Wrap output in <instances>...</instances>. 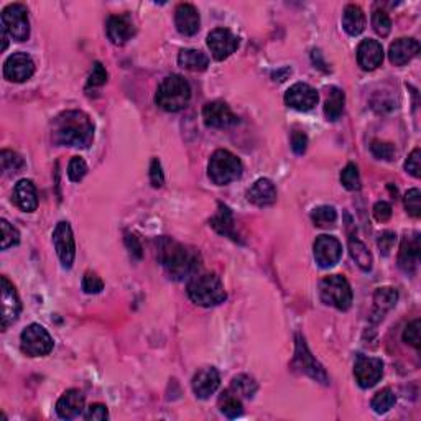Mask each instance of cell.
<instances>
[{
	"instance_id": "1",
	"label": "cell",
	"mask_w": 421,
	"mask_h": 421,
	"mask_svg": "<svg viewBox=\"0 0 421 421\" xmlns=\"http://www.w3.org/2000/svg\"><path fill=\"white\" fill-rule=\"evenodd\" d=\"M53 143L58 147L87 148L94 138V124L82 111H66L53 120Z\"/></svg>"
},
{
	"instance_id": "2",
	"label": "cell",
	"mask_w": 421,
	"mask_h": 421,
	"mask_svg": "<svg viewBox=\"0 0 421 421\" xmlns=\"http://www.w3.org/2000/svg\"><path fill=\"white\" fill-rule=\"evenodd\" d=\"M158 260L173 280H183L186 276L196 275L199 267V256L196 250L184 247L183 244L170 237H161L158 240Z\"/></svg>"
},
{
	"instance_id": "3",
	"label": "cell",
	"mask_w": 421,
	"mask_h": 421,
	"mask_svg": "<svg viewBox=\"0 0 421 421\" xmlns=\"http://www.w3.org/2000/svg\"><path fill=\"white\" fill-rule=\"evenodd\" d=\"M188 296L196 305L210 308L226 301L227 293L216 274H196L188 283Z\"/></svg>"
},
{
	"instance_id": "4",
	"label": "cell",
	"mask_w": 421,
	"mask_h": 421,
	"mask_svg": "<svg viewBox=\"0 0 421 421\" xmlns=\"http://www.w3.org/2000/svg\"><path fill=\"white\" fill-rule=\"evenodd\" d=\"M191 99V86L179 74L166 76L156 89L155 102L166 112H178L188 105Z\"/></svg>"
},
{
	"instance_id": "5",
	"label": "cell",
	"mask_w": 421,
	"mask_h": 421,
	"mask_svg": "<svg viewBox=\"0 0 421 421\" xmlns=\"http://www.w3.org/2000/svg\"><path fill=\"white\" fill-rule=\"evenodd\" d=\"M242 161L229 150H217L209 160L208 173L210 181L217 186H226L242 177Z\"/></svg>"
},
{
	"instance_id": "6",
	"label": "cell",
	"mask_w": 421,
	"mask_h": 421,
	"mask_svg": "<svg viewBox=\"0 0 421 421\" xmlns=\"http://www.w3.org/2000/svg\"><path fill=\"white\" fill-rule=\"evenodd\" d=\"M319 296L324 305L334 306L339 311H348L352 306V288L342 275L326 276L319 285Z\"/></svg>"
},
{
	"instance_id": "7",
	"label": "cell",
	"mask_w": 421,
	"mask_h": 421,
	"mask_svg": "<svg viewBox=\"0 0 421 421\" xmlns=\"http://www.w3.org/2000/svg\"><path fill=\"white\" fill-rule=\"evenodd\" d=\"M2 30L17 42H25L30 37L28 8L24 3H10L2 12Z\"/></svg>"
},
{
	"instance_id": "8",
	"label": "cell",
	"mask_w": 421,
	"mask_h": 421,
	"mask_svg": "<svg viewBox=\"0 0 421 421\" xmlns=\"http://www.w3.org/2000/svg\"><path fill=\"white\" fill-rule=\"evenodd\" d=\"M21 352L30 357H42L53 350V339L50 332L39 324H30L24 329L20 336Z\"/></svg>"
},
{
	"instance_id": "9",
	"label": "cell",
	"mask_w": 421,
	"mask_h": 421,
	"mask_svg": "<svg viewBox=\"0 0 421 421\" xmlns=\"http://www.w3.org/2000/svg\"><path fill=\"white\" fill-rule=\"evenodd\" d=\"M293 367L298 368V370L303 372V374L310 375L311 379H314L316 382H321L324 385L329 384L326 370H324L321 364L313 357V354L310 352L305 339H303L300 334L296 336V350H295V359H293Z\"/></svg>"
},
{
	"instance_id": "10",
	"label": "cell",
	"mask_w": 421,
	"mask_h": 421,
	"mask_svg": "<svg viewBox=\"0 0 421 421\" xmlns=\"http://www.w3.org/2000/svg\"><path fill=\"white\" fill-rule=\"evenodd\" d=\"M53 245H55L56 253H58L60 262L63 263L64 269H71L74 257H76V244H74L73 229L69 222L61 221L56 224L53 231Z\"/></svg>"
},
{
	"instance_id": "11",
	"label": "cell",
	"mask_w": 421,
	"mask_h": 421,
	"mask_svg": "<svg viewBox=\"0 0 421 421\" xmlns=\"http://www.w3.org/2000/svg\"><path fill=\"white\" fill-rule=\"evenodd\" d=\"M384 375V362L377 357L359 355L354 364V377L362 388H370Z\"/></svg>"
},
{
	"instance_id": "12",
	"label": "cell",
	"mask_w": 421,
	"mask_h": 421,
	"mask_svg": "<svg viewBox=\"0 0 421 421\" xmlns=\"http://www.w3.org/2000/svg\"><path fill=\"white\" fill-rule=\"evenodd\" d=\"M314 260L321 269H331L342 257V245L336 237L319 235L314 240Z\"/></svg>"
},
{
	"instance_id": "13",
	"label": "cell",
	"mask_w": 421,
	"mask_h": 421,
	"mask_svg": "<svg viewBox=\"0 0 421 421\" xmlns=\"http://www.w3.org/2000/svg\"><path fill=\"white\" fill-rule=\"evenodd\" d=\"M203 118L204 124L210 129H229V127L239 124V117L222 100H213V102L206 104L203 109Z\"/></svg>"
},
{
	"instance_id": "14",
	"label": "cell",
	"mask_w": 421,
	"mask_h": 421,
	"mask_svg": "<svg viewBox=\"0 0 421 421\" xmlns=\"http://www.w3.org/2000/svg\"><path fill=\"white\" fill-rule=\"evenodd\" d=\"M319 100V94L314 87H311L306 82H296L293 84L285 94V102L288 107L295 109V111L306 112L311 111Z\"/></svg>"
},
{
	"instance_id": "15",
	"label": "cell",
	"mask_w": 421,
	"mask_h": 421,
	"mask_svg": "<svg viewBox=\"0 0 421 421\" xmlns=\"http://www.w3.org/2000/svg\"><path fill=\"white\" fill-rule=\"evenodd\" d=\"M208 46L214 60L224 61L239 48V38L231 30L216 28L208 35Z\"/></svg>"
},
{
	"instance_id": "16",
	"label": "cell",
	"mask_w": 421,
	"mask_h": 421,
	"mask_svg": "<svg viewBox=\"0 0 421 421\" xmlns=\"http://www.w3.org/2000/svg\"><path fill=\"white\" fill-rule=\"evenodd\" d=\"M35 73V63L26 53H13L3 63V76L7 81L24 82Z\"/></svg>"
},
{
	"instance_id": "17",
	"label": "cell",
	"mask_w": 421,
	"mask_h": 421,
	"mask_svg": "<svg viewBox=\"0 0 421 421\" xmlns=\"http://www.w3.org/2000/svg\"><path fill=\"white\" fill-rule=\"evenodd\" d=\"M21 305L17 295V289L7 276H2V329L6 331L8 326L19 319Z\"/></svg>"
},
{
	"instance_id": "18",
	"label": "cell",
	"mask_w": 421,
	"mask_h": 421,
	"mask_svg": "<svg viewBox=\"0 0 421 421\" xmlns=\"http://www.w3.org/2000/svg\"><path fill=\"white\" fill-rule=\"evenodd\" d=\"M219 385H221V375H219L217 368L214 367L201 368L192 377V392L197 398H203V400L216 393Z\"/></svg>"
},
{
	"instance_id": "19",
	"label": "cell",
	"mask_w": 421,
	"mask_h": 421,
	"mask_svg": "<svg viewBox=\"0 0 421 421\" xmlns=\"http://www.w3.org/2000/svg\"><path fill=\"white\" fill-rule=\"evenodd\" d=\"M421 256V244H420V234H413L410 237H405L400 245V253H398V265L405 274H415L418 269Z\"/></svg>"
},
{
	"instance_id": "20",
	"label": "cell",
	"mask_w": 421,
	"mask_h": 421,
	"mask_svg": "<svg viewBox=\"0 0 421 421\" xmlns=\"http://www.w3.org/2000/svg\"><path fill=\"white\" fill-rule=\"evenodd\" d=\"M359 66L366 71H374L384 61V48L377 39H362L357 46Z\"/></svg>"
},
{
	"instance_id": "21",
	"label": "cell",
	"mask_w": 421,
	"mask_h": 421,
	"mask_svg": "<svg viewBox=\"0 0 421 421\" xmlns=\"http://www.w3.org/2000/svg\"><path fill=\"white\" fill-rule=\"evenodd\" d=\"M174 25L177 30L184 37H192L197 33L201 25L199 12L191 3H179L174 10Z\"/></svg>"
},
{
	"instance_id": "22",
	"label": "cell",
	"mask_w": 421,
	"mask_h": 421,
	"mask_svg": "<svg viewBox=\"0 0 421 421\" xmlns=\"http://www.w3.org/2000/svg\"><path fill=\"white\" fill-rule=\"evenodd\" d=\"M84 410V395L81 390H66L56 403V413L63 420H73Z\"/></svg>"
},
{
	"instance_id": "23",
	"label": "cell",
	"mask_w": 421,
	"mask_h": 421,
	"mask_svg": "<svg viewBox=\"0 0 421 421\" xmlns=\"http://www.w3.org/2000/svg\"><path fill=\"white\" fill-rule=\"evenodd\" d=\"M420 53V43L415 38H398L390 45L388 58L395 66H403Z\"/></svg>"
},
{
	"instance_id": "24",
	"label": "cell",
	"mask_w": 421,
	"mask_h": 421,
	"mask_svg": "<svg viewBox=\"0 0 421 421\" xmlns=\"http://www.w3.org/2000/svg\"><path fill=\"white\" fill-rule=\"evenodd\" d=\"M107 37L114 45H125L134 37L135 28L127 15H112L107 20Z\"/></svg>"
},
{
	"instance_id": "25",
	"label": "cell",
	"mask_w": 421,
	"mask_h": 421,
	"mask_svg": "<svg viewBox=\"0 0 421 421\" xmlns=\"http://www.w3.org/2000/svg\"><path fill=\"white\" fill-rule=\"evenodd\" d=\"M247 199L258 208H267L276 201V188L269 178H260L247 191Z\"/></svg>"
},
{
	"instance_id": "26",
	"label": "cell",
	"mask_w": 421,
	"mask_h": 421,
	"mask_svg": "<svg viewBox=\"0 0 421 421\" xmlns=\"http://www.w3.org/2000/svg\"><path fill=\"white\" fill-rule=\"evenodd\" d=\"M13 201L25 213H33L38 208V196L35 184L30 179H20L13 190Z\"/></svg>"
},
{
	"instance_id": "27",
	"label": "cell",
	"mask_w": 421,
	"mask_h": 421,
	"mask_svg": "<svg viewBox=\"0 0 421 421\" xmlns=\"http://www.w3.org/2000/svg\"><path fill=\"white\" fill-rule=\"evenodd\" d=\"M342 26L350 37H357L366 30V13L359 6L350 3L342 13Z\"/></svg>"
},
{
	"instance_id": "28",
	"label": "cell",
	"mask_w": 421,
	"mask_h": 421,
	"mask_svg": "<svg viewBox=\"0 0 421 421\" xmlns=\"http://www.w3.org/2000/svg\"><path fill=\"white\" fill-rule=\"evenodd\" d=\"M209 222L214 227V231L219 232L221 235L231 237L232 240H239L234 226V216H232V210L226 204H219L217 214Z\"/></svg>"
},
{
	"instance_id": "29",
	"label": "cell",
	"mask_w": 421,
	"mask_h": 421,
	"mask_svg": "<svg viewBox=\"0 0 421 421\" xmlns=\"http://www.w3.org/2000/svg\"><path fill=\"white\" fill-rule=\"evenodd\" d=\"M398 301V293L397 289L392 287H384V288H377L374 293V316H377V321L380 318H384V314L387 313L397 305Z\"/></svg>"
},
{
	"instance_id": "30",
	"label": "cell",
	"mask_w": 421,
	"mask_h": 421,
	"mask_svg": "<svg viewBox=\"0 0 421 421\" xmlns=\"http://www.w3.org/2000/svg\"><path fill=\"white\" fill-rule=\"evenodd\" d=\"M178 64L190 71H204L209 66V58L199 50H181L178 55Z\"/></svg>"
},
{
	"instance_id": "31",
	"label": "cell",
	"mask_w": 421,
	"mask_h": 421,
	"mask_svg": "<svg viewBox=\"0 0 421 421\" xmlns=\"http://www.w3.org/2000/svg\"><path fill=\"white\" fill-rule=\"evenodd\" d=\"M349 252L352 260L357 263V267L364 271H370L372 270V263H374V258H372L370 250L367 249V245L359 240L357 237H350L349 239Z\"/></svg>"
},
{
	"instance_id": "32",
	"label": "cell",
	"mask_w": 421,
	"mask_h": 421,
	"mask_svg": "<svg viewBox=\"0 0 421 421\" xmlns=\"http://www.w3.org/2000/svg\"><path fill=\"white\" fill-rule=\"evenodd\" d=\"M344 92H342L339 87H331L326 99V105H324V116H326L328 120L334 122L342 116V112H344Z\"/></svg>"
},
{
	"instance_id": "33",
	"label": "cell",
	"mask_w": 421,
	"mask_h": 421,
	"mask_svg": "<svg viewBox=\"0 0 421 421\" xmlns=\"http://www.w3.org/2000/svg\"><path fill=\"white\" fill-rule=\"evenodd\" d=\"M311 221L316 227H323V229H329L334 227L337 221V213L332 206H318L311 213Z\"/></svg>"
},
{
	"instance_id": "34",
	"label": "cell",
	"mask_w": 421,
	"mask_h": 421,
	"mask_svg": "<svg viewBox=\"0 0 421 421\" xmlns=\"http://www.w3.org/2000/svg\"><path fill=\"white\" fill-rule=\"evenodd\" d=\"M219 406H221V411L227 418H237L244 413V406L242 402H240V397H237L235 393H232L231 390H227L224 393V397L219 402Z\"/></svg>"
},
{
	"instance_id": "35",
	"label": "cell",
	"mask_w": 421,
	"mask_h": 421,
	"mask_svg": "<svg viewBox=\"0 0 421 421\" xmlns=\"http://www.w3.org/2000/svg\"><path fill=\"white\" fill-rule=\"evenodd\" d=\"M231 392L235 393L237 397H247L252 398L253 393L257 392V384L250 379L249 375H237L232 379Z\"/></svg>"
},
{
	"instance_id": "36",
	"label": "cell",
	"mask_w": 421,
	"mask_h": 421,
	"mask_svg": "<svg viewBox=\"0 0 421 421\" xmlns=\"http://www.w3.org/2000/svg\"><path fill=\"white\" fill-rule=\"evenodd\" d=\"M395 402H397V397H395V393L392 392V388H384L380 390V392L375 393V397L372 398V408H374L375 413H387L395 405Z\"/></svg>"
},
{
	"instance_id": "37",
	"label": "cell",
	"mask_w": 421,
	"mask_h": 421,
	"mask_svg": "<svg viewBox=\"0 0 421 421\" xmlns=\"http://www.w3.org/2000/svg\"><path fill=\"white\" fill-rule=\"evenodd\" d=\"M372 26H374L375 33L379 37L385 38L392 32V20H390V17L384 10H375L372 13Z\"/></svg>"
},
{
	"instance_id": "38",
	"label": "cell",
	"mask_w": 421,
	"mask_h": 421,
	"mask_svg": "<svg viewBox=\"0 0 421 421\" xmlns=\"http://www.w3.org/2000/svg\"><path fill=\"white\" fill-rule=\"evenodd\" d=\"M341 183L344 184L346 190L357 191L361 188V177H359V170L354 163H349L342 170L341 173Z\"/></svg>"
},
{
	"instance_id": "39",
	"label": "cell",
	"mask_w": 421,
	"mask_h": 421,
	"mask_svg": "<svg viewBox=\"0 0 421 421\" xmlns=\"http://www.w3.org/2000/svg\"><path fill=\"white\" fill-rule=\"evenodd\" d=\"M0 165H2L3 173H17L20 168H24V160L10 150H2L0 153Z\"/></svg>"
},
{
	"instance_id": "40",
	"label": "cell",
	"mask_w": 421,
	"mask_h": 421,
	"mask_svg": "<svg viewBox=\"0 0 421 421\" xmlns=\"http://www.w3.org/2000/svg\"><path fill=\"white\" fill-rule=\"evenodd\" d=\"M0 227H2V250H7L20 242V234L15 227L10 226V222L2 219L0 221Z\"/></svg>"
},
{
	"instance_id": "41",
	"label": "cell",
	"mask_w": 421,
	"mask_h": 421,
	"mask_svg": "<svg viewBox=\"0 0 421 421\" xmlns=\"http://www.w3.org/2000/svg\"><path fill=\"white\" fill-rule=\"evenodd\" d=\"M81 287L87 295H96V293H100L104 289V282L94 271H86L84 276H82Z\"/></svg>"
},
{
	"instance_id": "42",
	"label": "cell",
	"mask_w": 421,
	"mask_h": 421,
	"mask_svg": "<svg viewBox=\"0 0 421 421\" xmlns=\"http://www.w3.org/2000/svg\"><path fill=\"white\" fill-rule=\"evenodd\" d=\"M87 173V165L81 156H73L68 165V178L74 183H79Z\"/></svg>"
},
{
	"instance_id": "43",
	"label": "cell",
	"mask_w": 421,
	"mask_h": 421,
	"mask_svg": "<svg viewBox=\"0 0 421 421\" xmlns=\"http://www.w3.org/2000/svg\"><path fill=\"white\" fill-rule=\"evenodd\" d=\"M420 328H421V321L420 319H415V321H411L410 324H408V326L405 328V331H403V341H405L406 344L413 346L416 350H420V348H421Z\"/></svg>"
},
{
	"instance_id": "44",
	"label": "cell",
	"mask_w": 421,
	"mask_h": 421,
	"mask_svg": "<svg viewBox=\"0 0 421 421\" xmlns=\"http://www.w3.org/2000/svg\"><path fill=\"white\" fill-rule=\"evenodd\" d=\"M405 209L408 210V214L413 217L421 216V192L420 190H410L405 195Z\"/></svg>"
},
{
	"instance_id": "45",
	"label": "cell",
	"mask_w": 421,
	"mask_h": 421,
	"mask_svg": "<svg viewBox=\"0 0 421 421\" xmlns=\"http://www.w3.org/2000/svg\"><path fill=\"white\" fill-rule=\"evenodd\" d=\"M370 150L377 158L380 160H392L395 155V147L388 142H380V140H374L370 145Z\"/></svg>"
},
{
	"instance_id": "46",
	"label": "cell",
	"mask_w": 421,
	"mask_h": 421,
	"mask_svg": "<svg viewBox=\"0 0 421 421\" xmlns=\"http://www.w3.org/2000/svg\"><path fill=\"white\" fill-rule=\"evenodd\" d=\"M105 81H107V71H105V68L99 63V61H96L94 66H92L89 81H87V87L104 86Z\"/></svg>"
},
{
	"instance_id": "47",
	"label": "cell",
	"mask_w": 421,
	"mask_h": 421,
	"mask_svg": "<svg viewBox=\"0 0 421 421\" xmlns=\"http://www.w3.org/2000/svg\"><path fill=\"white\" fill-rule=\"evenodd\" d=\"M395 242H397V234H395V232L392 231L382 232L379 239H377V245H379L382 256H388V253L393 250Z\"/></svg>"
},
{
	"instance_id": "48",
	"label": "cell",
	"mask_w": 421,
	"mask_h": 421,
	"mask_svg": "<svg viewBox=\"0 0 421 421\" xmlns=\"http://www.w3.org/2000/svg\"><path fill=\"white\" fill-rule=\"evenodd\" d=\"M109 418V411L107 406L102 405V403H94L87 408V411L84 413V420L87 421H104Z\"/></svg>"
},
{
	"instance_id": "49",
	"label": "cell",
	"mask_w": 421,
	"mask_h": 421,
	"mask_svg": "<svg viewBox=\"0 0 421 421\" xmlns=\"http://www.w3.org/2000/svg\"><path fill=\"white\" fill-rule=\"evenodd\" d=\"M150 183L153 188H161L165 183V174L163 168H161V163L158 158H153L152 165H150Z\"/></svg>"
},
{
	"instance_id": "50",
	"label": "cell",
	"mask_w": 421,
	"mask_h": 421,
	"mask_svg": "<svg viewBox=\"0 0 421 421\" xmlns=\"http://www.w3.org/2000/svg\"><path fill=\"white\" fill-rule=\"evenodd\" d=\"M308 148V137L303 130H295L292 134V150L296 153V155H303Z\"/></svg>"
},
{
	"instance_id": "51",
	"label": "cell",
	"mask_w": 421,
	"mask_h": 421,
	"mask_svg": "<svg viewBox=\"0 0 421 421\" xmlns=\"http://www.w3.org/2000/svg\"><path fill=\"white\" fill-rule=\"evenodd\" d=\"M420 160H421L420 148H415V150L408 155L406 161H405V170L413 178H420Z\"/></svg>"
},
{
	"instance_id": "52",
	"label": "cell",
	"mask_w": 421,
	"mask_h": 421,
	"mask_svg": "<svg viewBox=\"0 0 421 421\" xmlns=\"http://www.w3.org/2000/svg\"><path fill=\"white\" fill-rule=\"evenodd\" d=\"M374 217L377 219L379 222H387L390 217H392V206H390L388 203H385V201H379L374 206Z\"/></svg>"
},
{
	"instance_id": "53",
	"label": "cell",
	"mask_w": 421,
	"mask_h": 421,
	"mask_svg": "<svg viewBox=\"0 0 421 421\" xmlns=\"http://www.w3.org/2000/svg\"><path fill=\"white\" fill-rule=\"evenodd\" d=\"M125 244H127V249L130 250L132 256H134L135 258H142V256H143L142 244H140V240H138L137 235L127 234L125 235Z\"/></svg>"
}]
</instances>
